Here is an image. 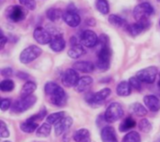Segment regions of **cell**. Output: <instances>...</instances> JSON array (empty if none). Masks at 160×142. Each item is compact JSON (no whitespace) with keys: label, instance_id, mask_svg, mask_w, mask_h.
Returning a JSON list of instances; mask_svg holds the SVG:
<instances>
[{"label":"cell","instance_id":"15","mask_svg":"<svg viewBox=\"0 0 160 142\" xmlns=\"http://www.w3.org/2000/svg\"><path fill=\"white\" fill-rule=\"evenodd\" d=\"M151 22H137L135 23H132L130 25L127 26V31L128 34L132 37H137L139 36L142 32H143L146 28L150 27Z\"/></svg>","mask_w":160,"mask_h":142},{"label":"cell","instance_id":"39","mask_svg":"<svg viewBox=\"0 0 160 142\" xmlns=\"http://www.w3.org/2000/svg\"><path fill=\"white\" fill-rule=\"evenodd\" d=\"M19 2L20 4H22V6L25 7L29 10H34L37 7V3L35 0H19Z\"/></svg>","mask_w":160,"mask_h":142},{"label":"cell","instance_id":"6","mask_svg":"<svg viewBox=\"0 0 160 142\" xmlns=\"http://www.w3.org/2000/svg\"><path fill=\"white\" fill-rule=\"evenodd\" d=\"M37 101V97L33 95L27 96V97H22L19 100H16L12 107H11V110L12 112L15 113H21L23 112L25 110H27L29 108H31Z\"/></svg>","mask_w":160,"mask_h":142},{"label":"cell","instance_id":"24","mask_svg":"<svg viewBox=\"0 0 160 142\" xmlns=\"http://www.w3.org/2000/svg\"><path fill=\"white\" fill-rule=\"evenodd\" d=\"M20 128L22 132L27 133V134H31L35 131H37L38 129V123L30 121V120H26L25 122L22 123L20 125Z\"/></svg>","mask_w":160,"mask_h":142},{"label":"cell","instance_id":"44","mask_svg":"<svg viewBox=\"0 0 160 142\" xmlns=\"http://www.w3.org/2000/svg\"><path fill=\"white\" fill-rule=\"evenodd\" d=\"M78 44H81V43L79 42V40H78V38L75 37H72L70 38V45H71V46H74V45H78Z\"/></svg>","mask_w":160,"mask_h":142},{"label":"cell","instance_id":"14","mask_svg":"<svg viewBox=\"0 0 160 142\" xmlns=\"http://www.w3.org/2000/svg\"><path fill=\"white\" fill-rule=\"evenodd\" d=\"M63 20L64 22L69 26V27H77L81 23V17L75 10L68 9L63 14Z\"/></svg>","mask_w":160,"mask_h":142},{"label":"cell","instance_id":"21","mask_svg":"<svg viewBox=\"0 0 160 142\" xmlns=\"http://www.w3.org/2000/svg\"><path fill=\"white\" fill-rule=\"evenodd\" d=\"M86 53V51L85 49L83 48V45L81 43V44H78V45H74V46H71L70 49L68 50V54L70 58L72 59H78L80 58L81 56L84 55Z\"/></svg>","mask_w":160,"mask_h":142},{"label":"cell","instance_id":"43","mask_svg":"<svg viewBox=\"0 0 160 142\" xmlns=\"http://www.w3.org/2000/svg\"><path fill=\"white\" fill-rule=\"evenodd\" d=\"M16 76H17L19 79H21V80H27V79L29 78V75L26 74V73H24V72H22V71H19V72L16 74Z\"/></svg>","mask_w":160,"mask_h":142},{"label":"cell","instance_id":"32","mask_svg":"<svg viewBox=\"0 0 160 142\" xmlns=\"http://www.w3.org/2000/svg\"><path fill=\"white\" fill-rule=\"evenodd\" d=\"M97 9L103 15H106L110 11V6L107 0H97L96 2Z\"/></svg>","mask_w":160,"mask_h":142},{"label":"cell","instance_id":"47","mask_svg":"<svg viewBox=\"0 0 160 142\" xmlns=\"http://www.w3.org/2000/svg\"><path fill=\"white\" fill-rule=\"evenodd\" d=\"M158 87L160 88V71L158 72Z\"/></svg>","mask_w":160,"mask_h":142},{"label":"cell","instance_id":"35","mask_svg":"<svg viewBox=\"0 0 160 142\" xmlns=\"http://www.w3.org/2000/svg\"><path fill=\"white\" fill-rule=\"evenodd\" d=\"M152 125L147 119H142L139 123V129L143 133H149L152 131Z\"/></svg>","mask_w":160,"mask_h":142},{"label":"cell","instance_id":"26","mask_svg":"<svg viewBox=\"0 0 160 142\" xmlns=\"http://www.w3.org/2000/svg\"><path fill=\"white\" fill-rule=\"evenodd\" d=\"M37 89V85L35 82L33 81H27L24 83V85L22 88L21 91V96L22 97H27L29 95H31Z\"/></svg>","mask_w":160,"mask_h":142},{"label":"cell","instance_id":"3","mask_svg":"<svg viewBox=\"0 0 160 142\" xmlns=\"http://www.w3.org/2000/svg\"><path fill=\"white\" fill-rule=\"evenodd\" d=\"M124 116V110L122 106L117 102H112L107 108L104 118L108 123H114L120 120Z\"/></svg>","mask_w":160,"mask_h":142},{"label":"cell","instance_id":"30","mask_svg":"<svg viewBox=\"0 0 160 142\" xmlns=\"http://www.w3.org/2000/svg\"><path fill=\"white\" fill-rule=\"evenodd\" d=\"M136 126V122L132 117H128L119 126V130L121 132H128V130L132 129L133 127Z\"/></svg>","mask_w":160,"mask_h":142},{"label":"cell","instance_id":"17","mask_svg":"<svg viewBox=\"0 0 160 142\" xmlns=\"http://www.w3.org/2000/svg\"><path fill=\"white\" fill-rule=\"evenodd\" d=\"M72 68L79 72L91 73L95 70V66L93 63L88 62V61H79L73 64Z\"/></svg>","mask_w":160,"mask_h":142},{"label":"cell","instance_id":"40","mask_svg":"<svg viewBox=\"0 0 160 142\" xmlns=\"http://www.w3.org/2000/svg\"><path fill=\"white\" fill-rule=\"evenodd\" d=\"M0 137L2 139H5V138H8L9 137V131L6 125V124L1 121L0 122Z\"/></svg>","mask_w":160,"mask_h":142},{"label":"cell","instance_id":"37","mask_svg":"<svg viewBox=\"0 0 160 142\" xmlns=\"http://www.w3.org/2000/svg\"><path fill=\"white\" fill-rule=\"evenodd\" d=\"M59 85L58 84H56L55 82H52V81H49V82H47L46 84H45V87H44V91H45V94L49 96V95H51L54 91H55V89L58 87Z\"/></svg>","mask_w":160,"mask_h":142},{"label":"cell","instance_id":"23","mask_svg":"<svg viewBox=\"0 0 160 142\" xmlns=\"http://www.w3.org/2000/svg\"><path fill=\"white\" fill-rule=\"evenodd\" d=\"M131 85L129 82L123 81L116 87V93L119 96H128L131 94Z\"/></svg>","mask_w":160,"mask_h":142},{"label":"cell","instance_id":"13","mask_svg":"<svg viewBox=\"0 0 160 142\" xmlns=\"http://www.w3.org/2000/svg\"><path fill=\"white\" fill-rule=\"evenodd\" d=\"M73 119L69 116H65L61 119L56 125H54V132L56 136H61L68 131V129L72 126Z\"/></svg>","mask_w":160,"mask_h":142},{"label":"cell","instance_id":"33","mask_svg":"<svg viewBox=\"0 0 160 142\" xmlns=\"http://www.w3.org/2000/svg\"><path fill=\"white\" fill-rule=\"evenodd\" d=\"M122 142H141V136L138 132L131 131L124 137Z\"/></svg>","mask_w":160,"mask_h":142},{"label":"cell","instance_id":"2","mask_svg":"<svg viewBox=\"0 0 160 142\" xmlns=\"http://www.w3.org/2000/svg\"><path fill=\"white\" fill-rule=\"evenodd\" d=\"M154 7L148 2H143L135 7L133 10V16L137 22L149 20V17L154 14Z\"/></svg>","mask_w":160,"mask_h":142},{"label":"cell","instance_id":"49","mask_svg":"<svg viewBox=\"0 0 160 142\" xmlns=\"http://www.w3.org/2000/svg\"><path fill=\"white\" fill-rule=\"evenodd\" d=\"M157 1H158V2H159V3H160V0H157Z\"/></svg>","mask_w":160,"mask_h":142},{"label":"cell","instance_id":"10","mask_svg":"<svg viewBox=\"0 0 160 142\" xmlns=\"http://www.w3.org/2000/svg\"><path fill=\"white\" fill-rule=\"evenodd\" d=\"M98 39L97 34L92 30H84L81 35V43L87 47V48H93L97 44H98Z\"/></svg>","mask_w":160,"mask_h":142},{"label":"cell","instance_id":"27","mask_svg":"<svg viewBox=\"0 0 160 142\" xmlns=\"http://www.w3.org/2000/svg\"><path fill=\"white\" fill-rule=\"evenodd\" d=\"M63 14L64 13L62 12L61 9L55 8V7H52V8L48 9L47 10V13H46L48 19L50 21H52V22H57V21H59L61 18H63Z\"/></svg>","mask_w":160,"mask_h":142},{"label":"cell","instance_id":"46","mask_svg":"<svg viewBox=\"0 0 160 142\" xmlns=\"http://www.w3.org/2000/svg\"><path fill=\"white\" fill-rule=\"evenodd\" d=\"M86 22H87V24H88V25H95V23H96V22H95V20H94L93 18L88 19Z\"/></svg>","mask_w":160,"mask_h":142},{"label":"cell","instance_id":"42","mask_svg":"<svg viewBox=\"0 0 160 142\" xmlns=\"http://www.w3.org/2000/svg\"><path fill=\"white\" fill-rule=\"evenodd\" d=\"M1 75L5 78H9L13 75V70L10 67H5L1 71Z\"/></svg>","mask_w":160,"mask_h":142},{"label":"cell","instance_id":"28","mask_svg":"<svg viewBox=\"0 0 160 142\" xmlns=\"http://www.w3.org/2000/svg\"><path fill=\"white\" fill-rule=\"evenodd\" d=\"M109 22L111 24H112L115 27H124V26H128V23L126 22L125 19H123L122 17L116 15V14H112L109 16Z\"/></svg>","mask_w":160,"mask_h":142},{"label":"cell","instance_id":"41","mask_svg":"<svg viewBox=\"0 0 160 142\" xmlns=\"http://www.w3.org/2000/svg\"><path fill=\"white\" fill-rule=\"evenodd\" d=\"M11 105V101L9 98H4L1 100V104H0V108H1V110L2 111H6L9 109Z\"/></svg>","mask_w":160,"mask_h":142},{"label":"cell","instance_id":"48","mask_svg":"<svg viewBox=\"0 0 160 142\" xmlns=\"http://www.w3.org/2000/svg\"><path fill=\"white\" fill-rule=\"evenodd\" d=\"M3 142H10V141H8V140H5V141H3Z\"/></svg>","mask_w":160,"mask_h":142},{"label":"cell","instance_id":"25","mask_svg":"<svg viewBox=\"0 0 160 142\" xmlns=\"http://www.w3.org/2000/svg\"><path fill=\"white\" fill-rule=\"evenodd\" d=\"M129 110L133 115H137V116H140V117L145 116L148 113L147 110L141 103H133V104H131L130 107H129Z\"/></svg>","mask_w":160,"mask_h":142},{"label":"cell","instance_id":"5","mask_svg":"<svg viewBox=\"0 0 160 142\" xmlns=\"http://www.w3.org/2000/svg\"><path fill=\"white\" fill-rule=\"evenodd\" d=\"M158 72L159 71H158V67L152 66H148V67H145V68L138 71L137 74H136V77L142 82L151 84V83L155 82Z\"/></svg>","mask_w":160,"mask_h":142},{"label":"cell","instance_id":"4","mask_svg":"<svg viewBox=\"0 0 160 142\" xmlns=\"http://www.w3.org/2000/svg\"><path fill=\"white\" fill-rule=\"evenodd\" d=\"M42 53V50L36 46V45H31L27 48H25L20 54V61L21 63L27 65L37 58H38Z\"/></svg>","mask_w":160,"mask_h":142},{"label":"cell","instance_id":"1","mask_svg":"<svg viewBox=\"0 0 160 142\" xmlns=\"http://www.w3.org/2000/svg\"><path fill=\"white\" fill-rule=\"evenodd\" d=\"M98 43L100 44V48L98 51V60H97V67L99 70L105 71L109 69L111 57H112V51L109 45V37L102 34L99 37Z\"/></svg>","mask_w":160,"mask_h":142},{"label":"cell","instance_id":"31","mask_svg":"<svg viewBox=\"0 0 160 142\" xmlns=\"http://www.w3.org/2000/svg\"><path fill=\"white\" fill-rule=\"evenodd\" d=\"M66 115V112L65 111H58V112H54L51 115H49L46 119V122L48 124H50L51 125H56L61 119H63Z\"/></svg>","mask_w":160,"mask_h":142},{"label":"cell","instance_id":"22","mask_svg":"<svg viewBox=\"0 0 160 142\" xmlns=\"http://www.w3.org/2000/svg\"><path fill=\"white\" fill-rule=\"evenodd\" d=\"M49 45H50V48L52 51H53L55 52H60L65 49L66 41L62 37H53Z\"/></svg>","mask_w":160,"mask_h":142},{"label":"cell","instance_id":"11","mask_svg":"<svg viewBox=\"0 0 160 142\" xmlns=\"http://www.w3.org/2000/svg\"><path fill=\"white\" fill-rule=\"evenodd\" d=\"M80 80V77H79V74L78 72L73 69V68H69L68 70L65 71L63 77H62V83L64 86L66 87H75L76 84L78 83Z\"/></svg>","mask_w":160,"mask_h":142},{"label":"cell","instance_id":"12","mask_svg":"<svg viewBox=\"0 0 160 142\" xmlns=\"http://www.w3.org/2000/svg\"><path fill=\"white\" fill-rule=\"evenodd\" d=\"M33 37H34L35 40L38 44H41V45L50 44V42L52 39V35L50 34V32L47 31L46 29H44L43 27H37L34 30Z\"/></svg>","mask_w":160,"mask_h":142},{"label":"cell","instance_id":"38","mask_svg":"<svg viewBox=\"0 0 160 142\" xmlns=\"http://www.w3.org/2000/svg\"><path fill=\"white\" fill-rule=\"evenodd\" d=\"M46 114H47V110H45V108H42V110L39 111V113H38V114H36V115H33V116H32V117H30L28 120L38 123V122H39V121L43 120V119H44V117L46 116Z\"/></svg>","mask_w":160,"mask_h":142},{"label":"cell","instance_id":"7","mask_svg":"<svg viewBox=\"0 0 160 142\" xmlns=\"http://www.w3.org/2000/svg\"><path fill=\"white\" fill-rule=\"evenodd\" d=\"M112 94V91L110 88H104L100 91H98L96 94H91L89 93L85 96V100L87 101L88 104L90 105H99L102 104Z\"/></svg>","mask_w":160,"mask_h":142},{"label":"cell","instance_id":"19","mask_svg":"<svg viewBox=\"0 0 160 142\" xmlns=\"http://www.w3.org/2000/svg\"><path fill=\"white\" fill-rule=\"evenodd\" d=\"M93 83V79L89 76H83L81 77L78 83L75 86V90L79 93L85 92Z\"/></svg>","mask_w":160,"mask_h":142},{"label":"cell","instance_id":"18","mask_svg":"<svg viewBox=\"0 0 160 142\" xmlns=\"http://www.w3.org/2000/svg\"><path fill=\"white\" fill-rule=\"evenodd\" d=\"M102 142H118L116 133L112 126H105L101 131Z\"/></svg>","mask_w":160,"mask_h":142},{"label":"cell","instance_id":"8","mask_svg":"<svg viewBox=\"0 0 160 142\" xmlns=\"http://www.w3.org/2000/svg\"><path fill=\"white\" fill-rule=\"evenodd\" d=\"M26 11L21 6H11L7 9V17L13 22H18L24 20Z\"/></svg>","mask_w":160,"mask_h":142},{"label":"cell","instance_id":"16","mask_svg":"<svg viewBox=\"0 0 160 142\" xmlns=\"http://www.w3.org/2000/svg\"><path fill=\"white\" fill-rule=\"evenodd\" d=\"M143 101H144L145 106L150 111L157 112L160 110V99L158 96L149 95L144 96Z\"/></svg>","mask_w":160,"mask_h":142},{"label":"cell","instance_id":"36","mask_svg":"<svg viewBox=\"0 0 160 142\" xmlns=\"http://www.w3.org/2000/svg\"><path fill=\"white\" fill-rule=\"evenodd\" d=\"M131 85V87L133 89H135L136 91H142V81L137 78V77H131L129 79V81H128Z\"/></svg>","mask_w":160,"mask_h":142},{"label":"cell","instance_id":"20","mask_svg":"<svg viewBox=\"0 0 160 142\" xmlns=\"http://www.w3.org/2000/svg\"><path fill=\"white\" fill-rule=\"evenodd\" d=\"M73 140L75 142H91V135L88 129L81 128L74 133Z\"/></svg>","mask_w":160,"mask_h":142},{"label":"cell","instance_id":"9","mask_svg":"<svg viewBox=\"0 0 160 142\" xmlns=\"http://www.w3.org/2000/svg\"><path fill=\"white\" fill-rule=\"evenodd\" d=\"M50 96V101L52 104H53L54 106L57 107H63L67 104L68 101V96L66 92L64 91V89L61 86H58L55 91L49 95Z\"/></svg>","mask_w":160,"mask_h":142},{"label":"cell","instance_id":"34","mask_svg":"<svg viewBox=\"0 0 160 142\" xmlns=\"http://www.w3.org/2000/svg\"><path fill=\"white\" fill-rule=\"evenodd\" d=\"M0 89L3 92H11L14 89V82L13 81L7 79L0 82Z\"/></svg>","mask_w":160,"mask_h":142},{"label":"cell","instance_id":"45","mask_svg":"<svg viewBox=\"0 0 160 142\" xmlns=\"http://www.w3.org/2000/svg\"><path fill=\"white\" fill-rule=\"evenodd\" d=\"M7 42H8V38L2 35V38H1V49L4 48V46H5V44H6Z\"/></svg>","mask_w":160,"mask_h":142},{"label":"cell","instance_id":"50","mask_svg":"<svg viewBox=\"0 0 160 142\" xmlns=\"http://www.w3.org/2000/svg\"><path fill=\"white\" fill-rule=\"evenodd\" d=\"M159 23H160V22H159Z\"/></svg>","mask_w":160,"mask_h":142},{"label":"cell","instance_id":"29","mask_svg":"<svg viewBox=\"0 0 160 142\" xmlns=\"http://www.w3.org/2000/svg\"><path fill=\"white\" fill-rule=\"evenodd\" d=\"M51 131H52V127H51V125L48 124L47 122L45 124H43L42 125H40L37 131H36V135L37 137L38 138H46L48 137L50 134H51Z\"/></svg>","mask_w":160,"mask_h":142}]
</instances>
